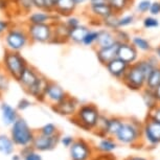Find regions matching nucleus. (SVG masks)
I'll list each match as a JSON object with an SVG mask.
<instances>
[{
	"label": "nucleus",
	"instance_id": "f257e3e1",
	"mask_svg": "<svg viewBox=\"0 0 160 160\" xmlns=\"http://www.w3.org/2000/svg\"><path fill=\"white\" fill-rule=\"evenodd\" d=\"M17 82H19L21 87L28 95L34 96L37 101L44 102V91L49 80L42 75L35 67L28 65L24 69Z\"/></svg>",
	"mask_w": 160,
	"mask_h": 160
},
{
	"label": "nucleus",
	"instance_id": "f03ea898",
	"mask_svg": "<svg viewBox=\"0 0 160 160\" xmlns=\"http://www.w3.org/2000/svg\"><path fill=\"white\" fill-rule=\"evenodd\" d=\"M119 144L136 148L146 147L142 141V122L136 118H125L119 132L114 137Z\"/></svg>",
	"mask_w": 160,
	"mask_h": 160
},
{
	"label": "nucleus",
	"instance_id": "7ed1b4c3",
	"mask_svg": "<svg viewBox=\"0 0 160 160\" xmlns=\"http://www.w3.org/2000/svg\"><path fill=\"white\" fill-rule=\"evenodd\" d=\"M101 115L98 106L92 102L80 105L77 113L72 117H69L70 122L77 126L78 128L86 132H92L95 128L98 120Z\"/></svg>",
	"mask_w": 160,
	"mask_h": 160
},
{
	"label": "nucleus",
	"instance_id": "20e7f679",
	"mask_svg": "<svg viewBox=\"0 0 160 160\" xmlns=\"http://www.w3.org/2000/svg\"><path fill=\"white\" fill-rule=\"evenodd\" d=\"M28 66V61L23 58L22 55H20L19 51H13L8 49L4 51L3 60H2V67L10 78L18 81L20 75L24 71V69Z\"/></svg>",
	"mask_w": 160,
	"mask_h": 160
},
{
	"label": "nucleus",
	"instance_id": "39448f33",
	"mask_svg": "<svg viewBox=\"0 0 160 160\" xmlns=\"http://www.w3.org/2000/svg\"><path fill=\"white\" fill-rule=\"evenodd\" d=\"M4 44L7 49L13 51H20L24 49L31 42V38L28 32V29L22 26L12 25V28L5 32Z\"/></svg>",
	"mask_w": 160,
	"mask_h": 160
},
{
	"label": "nucleus",
	"instance_id": "423d86ee",
	"mask_svg": "<svg viewBox=\"0 0 160 160\" xmlns=\"http://www.w3.org/2000/svg\"><path fill=\"white\" fill-rule=\"evenodd\" d=\"M147 78V74L144 73L142 68L136 62L129 66V69L127 70L125 77L122 78V82L123 86L131 91L141 92L146 88Z\"/></svg>",
	"mask_w": 160,
	"mask_h": 160
},
{
	"label": "nucleus",
	"instance_id": "0eeeda50",
	"mask_svg": "<svg viewBox=\"0 0 160 160\" xmlns=\"http://www.w3.org/2000/svg\"><path fill=\"white\" fill-rule=\"evenodd\" d=\"M36 134L31 129L25 119L19 117L13 125L11 130V137L13 139L15 146L26 147L31 146L35 139Z\"/></svg>",
	"mask_w": 160,
	"mask_h": 160
},
{
	"label": "nucleus",
	"instance_id": "6e6552de",
	"mask_svg": "<svg viewBox=\"0 0 160 160\" xmlns=\"http://www.w3.org/2000/svg\"><path fill=\"white\" fill-rule=\"evenodd\" d=\"M142 141L148 148L160 144V122L147 116L142 122Z\"/></svg>",
	"mask_w": 160,
	"mask_h": 160
},
{
	"label": "nucleus",
	"instance_id": "1a4fd4ad",
	"mask_svg": "<svg viewBox=\"0 0 160 160\" xmlns=\"http://www.w3.org/2000/svg\"><path fill=\"white\" fill-rule=\"evenodd\" d=\"M26 29L34 43H51L53 37V24H26Z\"/></svg>",
	"mask_w": 160,
	"mask_h": 160
},
{
	"label": "nucleus",
	"instance_id": "9d476101",
	"mask_svg": "<svg viewBox=\"0 0 160 160\" xmlns=\"http://www.w3.org/2000/svg\"><path fill=\"white\" fill-rule=\"evenodd\" d=\"M71 160H91L94 154V148L84 138H77L69 148Z\"/></svg>",
	"mask_w": 160,
	"mask_h": 160
},
{
	"label": "nucleus",
	"instance_id": "9b49d317",
	"mask_svg": "<svg viewBox=\"0 0 160 160\" xmlns=\"http://www.w3.org/2000/svg\"><path fill=\"white\" fill-rule=\"evenodd\" d=\"M80 105L81 104L78 98H75L73 96L68 94L67 98H65L62 102H60L56 105L50 106V107L53 112L58 113L60 115L66 116V117H72L77 113Z\"/></svg>",
	"mask_w": 160,
	"mask_h": 160
},
{
	"label": "nucleus",
	"instance_id": "f8f14e48",
	"mask_svg": "<svg viewBox=\"0 0 160 160\" xmlns=\"http://www.w3.org/2000/svg\"><path fill=\"white\" fill-rule=\"evenodd\" d=\"M61 132L56 134L55 136H45L40 133H38L35 136V139L32 141V146L34 149L39 152H47V151H52L55 148L58 146L61 139Z\"/></svg>",
	"mask_w": 160,
	"mask_h": 160
},
{
	"label": "nucleus",
	"instance_id": "ddd939ff",
	"mask_svg": "<svg viewBox=\"0 0 160 160\" xmlns=\"http://www.w3.org/2000/svg\"><path fill=\"white\" fill-rule=\"evenodd\" d=\"M67 96L68 93L65 91L64 88H62L59 84L49 80L44 91V102H47L50 106H52L62 102Z\"/></svg>",
	"mask_w": 160,
	"mask_h": 160
},
{
	"label": "nucleus",
	"instance_id": "4468645a",
	"mask_svg": "<svg viewBox=\"0 0 160 160\" xmlns=\"http://www.w3.org/2000/svg\"><path fill=\"white\" fill-rule=\"evenodd\" d=\"M59 15L55 12H48L44 10H36L28 15V24H55L60 20Z\"/></svg>",
	"mask_w": 160,
	"mask_h": 160
},
{
	"label": "nucleus",
	"instance_id": "2eb2a0df",
	"mask_svg": "<svg viewBox=\"0 0 160 160\" xmlns=\"http://www.w3.org/2000/svg\"><path fill=\"white\" fill-rule=\"evenodd\" d=\"M117 58L122 59L129 65H132L140 59V52L131 42L119 43L118 50H117Z\"/></svg>",
	"mask_w": 160,
	"mask_h": 160
},
{
	"label": "nucleus",
	"instance_id": "dca6fc26",
	"mask_svg": "<svg viewBox=\"0 0 160 160\" xmlns=\"http://www.w3.org/2000/svg\"><path fill=\"white\" fill-rule=\"evenodd\" d=\"M87 12H88V16L90 20H98L102 21L106 17L110 16L115 12L111 8L109 2H104L101 4L96 5H87Z\"/></svg>",
	"mask_w": 160,
	"mask_h": 160
},
{
	"label": "nucleus",
	"instance_id": "f3484780",
	"mask_svg": "<svg viewBox=\"0 0 160 160\" xmlns=\"http://www.w3.org/2000/svg\"><path fill=\"white\" fill-rule=\"evenodd\" d=\"M119 42L111 45V46L102 47V48H95V56L98 61L104 66L107 65L108 63L111 62L112 60L117 58V50H118Z\"/></svg>",
	"mask_w": 160,
	"mask_h": 160
},
{
	"label": "nucleus",
	"instance_id": "a211bd4d",
	"mask_svg": "<svg viewBox=\"0 0 160 160\" xmlns=\"http://www.w3.org/2000/svg\"><path fill=\"white\" fill-rule=\"evenodd\" d=\"M129 66L130 65L128 63L122 61V59L115 58L111 62L108 63V64L105 66V68L107 69V71L109 72V74L112 78H114L115 80L122 81V78L125 77L127 70L129 69Z\"/></svg>",
	"mask_w": 160,
	"mask_h": 160
},
{
	"label": "nucleus",
	"instance_id": "6ab92c4d",
	"mask_svg": "<svg viewBox=\"0 0 160 160\" xmlns=\"http://www.w3.org/2000/svg\"><path fill=\"white\" fill-rule=\"evenodd\" d=\"M69 28L64 21L59 20L53 24V37L51 44H65L68 43Z\"/></svg>",
	"mask_w": 160,
	"mask_h": 160
},
{
	"label": "nucleus",
	"instance_id": "aec40b11",
	"mask_svg": "<svg viewBox=\"0 0 160 160\" xmlns=\"http://www.w3.org/2000/svg\"><path fill=\"white\" fill-rule=\"evenodd\" d=\"M117 43V39L115 36V32L113 31H110L108 28H99V35L98 42H96L94 49L95 48H102V47H107L111 46V45Z\"/></svg>",
	"mask_w": 160,
	"mask_h": 160
},
{
	"label": "nucleus",
	"instance_id": "412c9836",
	"mask_svg": "<svg viewBox=\"0 0 160 160\" xmlns=\"http://www.w3.org/2000/svg\"><path fill=\"white\" fill-rule=\"evenodd\" d=\"M77 8L78 5L75 4L74 0H57L55 13L60 17L66 18L70 15H73Z\"/></svg>",
	"mask_w": 160,
	"mask_h": 160
},
{
	"label": "nucleus",
	"instance_id": "4be33fe9",
	"mask_svg": "<svg viewBox=\"0 0 160 160\" xmlns=\"http://www.w3.org/2000/svg\"><path fill=\"white\" fill-rule=\"evenodd\" d=\"M131 43L139 50V52L146 53V55L152 53L154 50V47L152 43L150 42V40L147 39L146 37H143L142 35L139 34L133 35L131 37Z\"/></svg>",
	"mask_w": 160,
	"mask_h": 160
},
{
	"label": "nucleus",
	"instance_id": "5701e85b",
	"mask_svg": "<svg viewBox=\"0 0 160 160\" xmlns=\"http://www.w3.org/2000/svg\"><path fill=\"white\" fill-rule=\"evenodd\" d=\"M118 144L119 143L117 142L114 137L106 136L104 138H101V140L96 144L95 150L102 154H111L117 149Z\"/></svg>",
	"mask_w": 160,
	"mask_h": 160
},
{
	"label": "nucleus",
	"instance_id": "b1692460",
	"mask_svg": "<svg viewBox=\"0 0 160 160\" xmlns=\"http://www.w3.org/2000/svg\"><path fill=\"white\" fill-rule=\"evenodd\" d=\"M90 28L88 25L85 24H81V25L77 26L74 28L69 29V36H68V40L70 43L78 44V45H82L83 40L85 38L86 34L88 32Z\"/></svg>",
	"mask_w": 160,
	"mask_h": 160
},
{
	"label": "nucleus",
	"instance_id": "393cba45",
	"mask_svg": "<svg viewBox=\"0 0 160 160\" xmlns=\"http://www.w3.org/2000/svg\"><path fill=\"white\" fill-rule=\"evenodd\" d=\"M109 120L110 117L102 114L99 115V118L98 120L95 128L93 129L92 133L99 138H104L106 136H108V127H109Z\"/></svg>",
	"mask_w": 160,
	"mask_h": 160
},
{
	"label": "nucleus",
	"instance_id": "a878e982",
	"mask_svg": "<svg viewBox=\"0 0 160 160\" xmlns=\"http://www.w3.org/2000/svg\"><path fill=\"white\" fill-rule=\"evenodd\" d=\"M1 112H2V118H3V122L7 126L13 125L16 120L19 118L18 116L17 109H15L8 104H2L1 105Z\"/></svg>",
	"mask_w": 160,
	"mask_h": 160
},
{
	"label": "nucleus",
	"instance_id": "bb28decb",
	"mask_svg": "<svg viewBox=\"0 0 160 160\" xmlns=\"http://www.w3.org/2000/svg\"><path fill=\"white\" fill-rule=\"evenodd\" d=\"M135 0H109V4L116 14H123L131 10Z\"/></svg>",
	"mask_w": 160,
	"mask_h": 160
},
{
	"label": "nucleus",
	"instance_id": "cd10ccee",
	"mask_svg": "<svg viewBox=\"0 0 160 160\" xmlns=\"http://www.w3.org/2000/svg\"><path fill=\"white\" fill-rule=\"evenodd\" d=\"M141 96H142V101L144 105H146V107L148 108V110H152L157 105H159V102L157 101L156 95L153 90L144 88L141 91Z\"/></svg>",
	"mask_w": 160,
	"mask_h": 160
},
{
	"label": "nucleus",
	"instance_id": "c85d7f7f",
	"mask_svg": "<svg viewBox=\"0 0 160 160\" xmlns=\"http://www.w3.org/2000/svg\"><path fill=\"white\" fill-rule=\"evenodd\" d=\"M160 85V65L153 69V71L149 74L146 82V88L150 90H155Z\"/></svg>",
	"mask_w": 160,
	"mask_h": 160
},
{
	"label": "nucleus",
	"instance_id": "c756f323",
	"mask_svg": "<svg viewBox=\"0 0 160 160\" xmlns=\"http://www.w3.org/2000/svg\"><path fill=\"white\" fill-rule=\"evenodd\" d=\"M14 141L8 136L4 134L0 135V153L4 155H11L14 152Z\"/></svg>",
	"mask_w": 160,
	"mask_h": 160
},
{
	"label": "nucleus",
	"instance_id": "7c9ffc66",
	"mask_svg": "<svg viewBox=\"0 0 160 160\" xmlns=\"http://www.w3.org/2000/svg\"><path fill=\"white\" fill-rule=\"evenodd\" d=\"M125 118H122L119 116H111L109 120V127H108V136L115 137L116 134L119 132L122 128Z\"/></svg>",
	"mask_w": 160,
	"mask_h": 160
},
{
	"label": "nucleus",
	"instance_id": "2f4dec72",
	"mask_svg": "<svg viewBox=\"0 0 160 160\" xmlns=\"http://www.w3.org/2000/svg\"><path fill=\"white\" fill-rule=\"evenodd\" d=\"M98 35H99V28H91L88 31V32L86 34L85 38L83 40L82 45L86 47H93L94 48L96 42H98Z\"/></svg>",
	"mask_w": 160,
	"mask_h": 160
},
{
	"label": "nucleus",
	"instance_id": "473e14b6",
	"mask_svg": "<svg viewBox=\"0 0 160 160\" xmlns=\"http://www.w3.org/2000/svg\"><path fill=\"white\" fill-rule=\"evenodd\" d=\"M118 18H119V15L116 13H113L112 15H110V16L106 17L105 19L102 20V28H105L110 29V31L115 32L116 29L119 28Z\"/></svg>",
	"mask_w": 160,
	"mask_h": 160
},
{
	"label": "nucleus",
	"instance_id": "72a5a7b5",
	"mask_svg": "<svg viewBox=\"0 0 160 160\" xmlns=\"http://www.w3.org/2000/svg\"><path fill=\"white\" fill-rule=\"evenodd\" d=\"M136 21V16L134 14L128 13V14H120L118 18V25L119 28H126L129 26L133 25Z\"/></svg>",
	"mask_w": 160,
	"mask_h": 160
},
{
	"label": "nucleus",
	"instance_id": "f704fd0d",
	"mask_svg": "<svg viewBox=\"0 0 160 160\" xmlns=\"http://www.w3.org/2000/svg\"><path fill=\"white\" fill-rule=\"evenodd\" d=\"M16 7L24 14H29L35 8L34 0H14Z\"/></svg>",
	"mask_w": 160,
	"mask_h": 160
},
{
	"label": "nucleus",
	"instance_id": "c9c22d12",
	"mask_svg": "<svg viewBox=\"0 0 160 160\" xmlns=\"http://www.w3.org/2000/svg\"><path fill=\"white\" fill-rule=\"evenodd\" d=\"M160 22L159 19L155 16H152V15H148L142 19V26L143 28L146 29H154L159 28Z\"/></svg>",
	"mask_w": 160,
	"mask_h": 160
},
{
	"label": "nucleus",
	"instance_id": "e433bc0d",
	"mask_svg": "<svg viewBox=\"0 0 160 160\" xmlns=\"http://www.w3.org/2000/svg\"><path fill=\"white\" fill-rule=\"evenodd\" d=\"M151 4H152V1H151V0H139V1L135 4L136 13L139 14V15L149 14Z\"/></svg>",
	"mask_w": 160,
	"mask_h": 160
},
{
	"label": "nucleus",
	"instance_id": "4c0bfd02",
	"mask_svg": "<svg viewBox=\"0 0 160 160\" xmlns=\"http://www.w3.org/2000/svg\"><path fill=\"white\" fill-rule=\"evenodd\" d=\"M60 131L57 128L56 125H53V123H46V125H44L42 128L39 130V133L42 135H45V136H55L56 134H58Z\"/></svg>",
	"mask_w": 160,
	"mask_h": 160
},
{
	"label": "nucleus",
	"instance_id": "58836bf2",
	"mask_svg": "<svg viewBox=\"0 0 160 160\" xmlns=\"http://www.w3.org/2000/svg\"><path fill=\"white\" fill-rule=\"evenodd\" d=\"M114 32H115L117 42H119V43H127V42H131V37H132V36L130 35L127 31H125L123 28L116 29V31Z\"/></svg>",
	"mask_w": 160,
	"mask_h": 160
},
{
	"label": "nucleus",
	"instance_id": "ea45409f",
	"mask_svg": "<svg viewBox=\"0 0 160 160\" xmlns=\"http://www.w3.org/2000/svg\"><path fill=\"white\" fill-rule=\"evenodd\" d=\"M64 22L66 25L68 26V28L71 29V28H77L78 25H81V24H82V19L78 16H75V15H70V16L65 18Z\"/></svg>",
	"mask_w": 160,
	"mask_h": 160
},
{
	"label": "nucleus",
	"instance_id": "a19ab883",
	"mask_svg": "<svg viewBox=\"0 0 160 160\" xmlns=\"http://www.w3.org/2000/svg\"><path fill=\"white\" fill-rule=\"evenodd\" d=\"M8 84H10V77L4 70H0V93L7 91L8 88Z\"/></svg>",
	"mask_w": 160,
	"mask_h": 160
},
{
	"label": "nucleus",
	"instance_id": "79ce46f5",
	"mask_svg": "<svg viewBox=\"0 0 160 160\" xmlns=\"http://www.w3.org/2000/svg\"><path fill=\"white\" fill-rule=\"evenodd\" d=\"M32 106V102L31 101H28V98H21L19 102H18V104H17V110H19V111H24V110H26L28 108H29Z\"/></svg>",
	"mask_w": 160,
	"mask_h": 160
},
{
	"label": "nucleus",
	"instance_id": "37998d69",
	"mask_svg": "<svg viewBox=\"0 0 160 160\" xmlns=\"http://www.w3.org/2000/svg\"><path fill=\"white\" fill-rule=\"evenodd\" d=\"M12 28V23L8 20L0 19V36L5 35L8 29Z\"/></svg>",
	"mask_w": 160,
	"mask_h": 160
},
{
	"label": "nucleus",
	"instance_id": "c03bdc74",
	"mask_svg": "<svg viewBox=\"0 0 160 160\" xmlns=\"http://www.w3.org/2000/svg\"><path fill=\"white\" fill-rule=\"evenodd\" d=\"M147 116H149V117H151V118H154V119L160 122V104L157 105L154 109L149 110Z\"/></svg>",
	"mask_w": 160,
	"mask_h": 160
},
{
	"label": "nucleus",
	"instance_id": "a18cd8bd",
	"mask_svg": "<svg viewBox=\"0 0 160 160\" xmlns=\"http://www.w3.org/2000/svg\"><path fill=\"white\" fill-rule=\"evenodd\" d=\"M74 137L70 136V135H65V136H61L60 142H61L65 148H70L71 144L74 142Z\"/></svg>",
	"mask_w": 160,
	"mask_h": 160
},
{
	"label": "nucleus",
	"instance_id": "49530a36",
	"mask_svg": "<svg viewBox=\"0 0 160 160\" xmlns=\"http://www.w3.org/2000/svg\"><path fill=\"white\" fill-rule=\"evenodd\" d=\"M24 160H42V157L39 153L36 152V150L32 151L31 153H28V155L23 157Z\"/></svg>",
	"mask_w": 160,
	"mask_h": 160
},
{
	"label": "nucleus",
	"instance_id": "de8ad7c7",
	"mask_svg": "<svg viewBox=\"0 0 160 160\" xmlns=\"http://www.w3.org/2000/svg\"><path fill=\"white\" fill-rule=\"evenodd\" d=\"M56 2H57V0H44L45 11H48V12H55Z\"/></svg>",
	"mask_w": 160,
	"mask_h": 160
},
{
	"label": "nucleus",
	"instance_id": "09e8293b",
	"mask_svg": "<svg viewBox=\"0 0 160 160\" xmlns=\"http://www.w3.org/2000/svg\"><path fill=\"white\" fill-rule=\"evenodd\" d=\"M10 5H11L10 0H0V11H8Z\"/></svg>",
	"mask_w": 160,
	"mask_h": 160
},
{
	"label": "nucleus",
	"instance_id": "8fccbe9b",
	"mask_svg": "<svg viewBox=\"0 0 160 160\" xmlns=\"http://www.w3.org/2000/svg\"><path fill=\"white\" fill-rule=\"evenodd\" d=\"M34 5H35L36 10H44L45 11L44 0H34Z\"/></svg>",
	"mask_w": 160,
	"mask_h": 160
},
{
	"label": "nucleus",
	"instance_id": "3c124183",
	"mask_svg": "<svg viewBox=\"0 0 160 160\" xmlns=\"http://www.w3.org/2000/svg\"><path fill=\"white\" fill-rule=\"evenodd\" d=\"M74 2L78 8V7H84V5H88L89 0H74Z\"/></svg>",
	"mask_w": 160,
	"mask_h": 160
},
{
	"label": "nucleus",
	"instance_id": "603ef678",
	"mask_svg": "<svg viewBox=\"0 0 160 160\" xmlns=\"http://www.w3.org/2000/svg\"><path fill=\"white\" fill-rule=\"evenodd\" d=\"M153 53L157 57V59L160 61V44L157 45L156 47H154V50H153Z\"/></svg>",
	"mask_w": 160,
	"mask_h": 160
},
{
	"label": "nucleus",
	"instance_id": "864d4df0",
	"mask_svg": "<svg viewBox=\"0 0 160 160\" xmlns=\"http://www.w3.org/2000/svg\"><path fill=\"white\" fill-rule=\"evenodd\" d=\"M104 2H107V1H106V0H89L88 5H96V4L104 3Z\"/></svg>",
	"mask_w": 160,
	"mask_h": 160
},
{
	"label": "nucleus",
	"instance_id": "5fc2aeb1",
	"mask_svg": "<svg viewBox=\"0 0 160 160\" xmlns=\"http://www.w3.org/2000/svg\"><path fill=\"white\" fill-rule=\"evenodd\" d=\"M126 160H149V159L144 158V157H141V156H130Z\"/></svg>",
	"mask_w": 160,
	"mask_h": 160
},
{
	"label": "nucleus",
	"instance_id": "6e6d98bb",
	"mask_svg": "<svg viewBox=\"0 0 160 160\" xmlns=\"http://www.w3.org/2000/svg\"><path fill=\"white\" fill-rule=\"evenodd\" d=\"M154 93H155V95H156L157 101H158L159 104H160V85L157 87L155 90H154Z\"/></svg>",
	"mask_w": 160,
	"mask_h": 160
},
{
	"label": "nucleus",
	"instance_id": "4d7b16f0",
	"mask_svg": "<svg viewBox=\"0 0 160 160\" xmlns=\"http://www.w3.org/2000/svg\"><path fill=\"white\" fill-rule=\"evenodd\" d=\"M13 160H20V156H17V155H15L13 156V158H12Z\"/></svg>",
	"mask_w": 160,
	"mask_h": 160
},
{
	"label": "nucleus",
	"instance_id": "13d9d810",
	"mask_svg": "<svg viewBox=\"0 0 160 160\" xmlns=\"http://www.w3.org/2000/svg\"><path fill=\"white\" fill-rule=\"evenodd\" d=\"M106 1H107V2H108V1H109V0H106Z\"/></svg>",
	"mask_w": 160,
	"mask_h": 160
}]
</instances>
